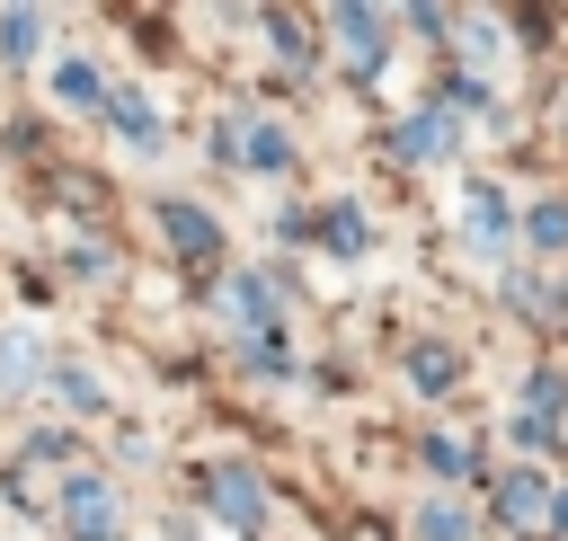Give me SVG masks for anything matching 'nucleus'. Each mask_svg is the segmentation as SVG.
<instances>
[{"label": "nucleus", "instance_id": "nucleus-5", "mask_svg": "<svg viewBox=\"0 0 568 541\" xmlns=\"http://www.w3.org/2000/svg\"><path fill=\"white\" fill-rule=\"evenodd\" d=\"M106 106H115V133H124L133 151H160V115H151L142 89H106Z\"/></svg>", "mask_w": 568, "mask_h": 541}, {"label": "nucleus", "instance_id": "nucleus-3", "mask_svg": "<svg viewBox=\"0 0 568 541\" xmlns=\"http://www.w3.org/2000/svg\"><path fill=\"white\" fill-rule=\"evenodd\" d=\"M160 231H169V248H186V257H222V231H213V213L204 204H160Z\"/></svg>", "mask_w": 568, "mask_h": 541}, {"label": "nucleus", "instance_id": "nucleus-6", "mask_svg": "<svg viewBox=\"0 0 568 541\" xmlns=\"http://www.w3.org/2000/svg\"><path fill=\"white\" fill-rule=\"evenodd\" d=\"M453 151V124H444V106H417L408 124H399V160H444Z\"/></svg>", "mask_w": 568, "mask_h": 541}, {"label": "nucleus", "instance_id": "nucleus-7", "mask_svg": "<svg viewBox=\"0 0 568 541\" xmlns=\"http://www.w3.org/2000/svg\"><path fill=\"white\" fill-rule=\"evenodd\" d=\"M470 248H479V257L506 248V195H497V186H470Z\"/></svg>", "mask_w": 568, "mask_h": 541}, {"label": "nucleus", "instance_id": "nucleus-16", "mask_svg": "<svg viewBox=\"0 0 568 541\" xmlns=\"http://www.w3.org/2000/svg\"><path fill=\"white\" fill-rule=\"evenodd\" d=\"M408 381H417V390H444V381H453V346H417V355H408Z\"/></svg>", "mask_w": 568, "mask_h": 541}, {"label": "nucleus", "instance_id": "nucleus-19", "mask_svg": "<svg viewBox=\"0 0 568 541\" xmlns=\"http://www.w3.org/2000/svg\"><path fill=\"white\" fill-rule=\"evenodd\" d=\"M27 372H36V346L9 337V346H0V381H27Z\"/></svg>", "mask_w": 568, "mask_h": 541}, {"label": "nucleus", "instance_id": "nucleus-1", "mask_svg": "<svg viewBox=\"0 0 568 541\" xmlns=\"http://www.w3.org/2000/svg\"><path fill=\"white\" fill-rule=\"evenodd\" d=\"M62 514H71V541H115V497H106V479H98V470H71Z\"/></svg>", "mask_w": 568, "mask_h": 541}, {"label": "nucleus", "instance_id": "nucleus-17", "mask_svg": "<svg viewBox=\"0 0 568 541\" xmlns=\"http://www.w3.org/2000/svg\"><path fill=\"white\" fill-rule=\"evenodd\" d=\"M426 470H435V479H470V443H453V435H426Z\"/></svg>", "mask_w": 568, "mask_h": 541}, {"label": "nucleus", "instance_id": "nucleus-20", "mask_svg": "<svg viewBox=\"0 0 568 541\" xmlns=\"http://www.w3.org/2000/svg\"><path fill=\"white\" fill-rule=\"evenodd\" d=\"M62 399H71V408H80V417H89V408H106V399H98V381H89V372H62Z\"/></svg>", "mask_w": 568, "mask_h": 541}, {"label": "nucleus", "instance_id": "nucleus-15", "mask_svg": "<svg viewBox=\"0 0 568 541\" xmlns=\"http://www.w3.org/2000/svg\"><path fill=\"white\" fill-rule=\"evenodd\" d=\"M532 248H568V195H541L532 204Z\"/></svg>", "mask_w": 568, "mask_h": 541}, {"label": "nucleus", "instance_id": "nucleus-2", "mask_svg": "<svg viewBox=\"0 0 568 541\" xmlns=\"http://www.w3.org/2000/svg\"><path fill=\"white\" fill-rule=\"evenodd\" d=\"M204 497H213V514H222L231 532H257V523H266V488H257L248 470H213Z\"/></svg>", "mask_w": 568, "mask_h": 541}, {"label": "nucleus", "instance_id": "nucleus-9", "mask_svg": "<svg viewBox=\"0 0 568 541\" xmlns=\"http://www.w3.org/2000/svg\"><path fill=\"white\" fill-rule=\"evenodd\" d=\"M36 44H44V9H9V18H0V53H18V62H27Z\"/></svg>", "mask_w": 568, "mask_h": 541}, {"label": "nucleus", "instance_id": "nucleus-14", "mask_svg": "<svg viewBox=\"0 0 568 541\" xmlns=\"http://www.w3.org/2000/svg\"><path fill=\"white\" fill-rule=\"evenodd\" d=\"M364 239H373L364 213H355V204H328V248H337V257H364Z\"/></svg>", "mask_w": 568, "mask_h": 541}, {"label": "nucleus", "instance_id": "nucleus-8", "mask_svg": "<svg viewBox=\"0 0 568 541\" xmlns=\"http://www.w3.org/2000/svg\"><path fill=\"white\" fill-rule=\"evenodd\" d=\"M497 514H506V523H532V514H550V488H541L532 470H506V479H497Z\"/></svg>", "mask_w": 568, "mask_h": 541}, {"label": "nucleus", "instance_id": "nucleus-4", "mask_svg": "<svg viewBox=\"0 0 568 541\" xmlns=\"http://www.w3.org/2000/svg\"><path fill=\"white\" fill-rule=\"evenodd\" d=\"M328 27L346 35V62H355V71H382V53H390V44H382V18H373V9H337Z\"/></svg>", "mask_w": 568, "mask_h": 541}, {"label": "nucleus", "instance_id": "nucleus-12", "mask_svg": "<svg viewBox=\"0 0 568 541\" xmlns=\"http://www.w3.org/2000/svg\"><path fill=\"white\" fill-rule=\"evenodd\" d=\"M231 310H240L248 328H275V293H266L257 275H231Z\"/></svg>", "mask_w": 568, "mask_h": 541}, {"label": "nucleus", "instance_id": "nucleus-10", "mask_svg": "<svg viewBox=\"0 0 568 541\" xmlns=\"http://www.w3.org/2000/svg\"><path fill=\"white\" fill-rule=\"evenodd\" d=\"M53 89H62L71 106H106V80H98V62H62V71H53Z\"/></svg>", "mask_w": 568, "mask_h": 541}, {"label": "nucleus", "instance_id": "nucleus-21", "mask_svg": "<svg viewBox=\"0 0 568 541\" xmlns=\"http://www.w3.org/2000/svg\"><path fill=\"white\" fill-rule=\"evenodd\" d=\"M550 523H559V541H568V488H559V497H550Z\"/></svg>", "mask_w": 568, "mask_h": 541}, {"label": "nucleus", "instance_id": "nucleus-18", "mask_svg": "<svg viewBox=\"0 0 568 541\" xmlns=\"http://www.w3.org/2000/svg\"><path fill=\"white\" fill-rule=\"evenodd\" d=\"M266 35H275V53H284V62H311V44H302V27H293V18H266Z\"/></svg>", "mask_w": 568, "mask_h": 541}, {"label": "nucleus", "instance_id": "nucleus-13", "mask_svg": "<svg viewBox=\"0 0 568 541\" xmlns=\"http://www.w3.org/2000/svg\"><path fill=\"white\" fill-rule=\"evenodd\" d=\"M417 541H470V514H462L453 497H435V506L417 514Z\"/></svg>", "mask_w": 568, "mask_h": 541}, {"label": "nucleus", "instance_id": "nucleus-11", "mask_svg": "<svg viewBox=\"0 0 568 541\" xmlns=\"http://www.w3.org/2000/svg\"><path fill=\"white\" fill-rule=\"evenodd\" d=\"M240 160H248V169H284V160H293V142H284L275 124H248V133H240Z\"/></svg>", "mask_w": 568, "mask_h": 541}]
</instances>
